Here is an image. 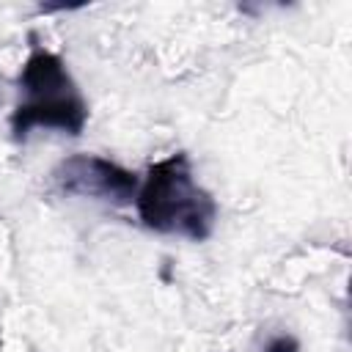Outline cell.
I'll use <instances>...</instances> for the list:
<instances>
[{
  "label": "cell",
  "instance_id": "obj_1",
  "mask_svg": "<svg viewBox=\"0 0 352 352\" xmlns=\"http://www.w3.org/2000/svg\"><path fill=\"white\" fill-rule=\"evenodd\" d=\"M138 214L151 231L204 242L214 228L217 204L192 179L187 154L176 151L148 168L146 182L138 190Z\"/></svg>",
  "mask_w": 352,
  "mask_h": 352
},
{
  "label": "cell",
  "instance_id": "obj_2",
  "mask_svg": "<svg viewBox=\"0 0 352 352\" xmlns=\"http://www.w3.org/2000/svg\"><path fill=\"white\" fill-rule=\"evenodd\" d=\"M22 102L11 113V135L25 140L30 129L50 126L66 135H80L88 121V104L72 80L60 55L33 47L19 72Z\"/></svg>",
  "mask_w": 352,
  "mask_h": 352
},
{
  "label": "cell",
  "instance_id": "obj_3",
  "mask_svg": "<svg viewBox=\"0 0 352 352\" xmlns=\"http://www.w3.org/2000/svg\"><path fill=\"white\" fill-rule=\"evenodd\" d=\"M52 182L66 195L99 198L113 204H126L138 192L135 173L99 154H72L60 160L52 170Z\"/></svg>",
  "mask_w": 352,
  "mask_h": 352
},
{
  "label": "cell",
  "instance_id": "obj_4",
  "mask_svg": "<svg viewBox=\"0 0 352 352\" xmlns=\"http://www.w3.org/2000/svg\"><path fill=\"white\" fill-rule=\"evenodd\" d=\"M264 352H300V341L294 336H275L267 341Z\"/></svg>",
  "mask_w": 352,
  "mask_h": 352
}]
</instances>
